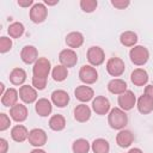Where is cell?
Returning a JSON list of instances; mask_svg holds the SVG:
<instances>
[{"instance_id": "6da1fadb", "label": "cell", "mask_w": 153, "mask_h": 153, "mask_svg": "<svg viewBox=\"0 0 153 153\" xmlns=\"http://www.w3.org/2000/svg\"><path fill=\"white\" fill-rule=\"evenodd\" d=\"M108 123L112 129L122 130L128 123V116L121 108H114L108 115Z\"/></svg>"}, {"instance_id": "7a4b0ae2", "label": "cell", "mask_w": 153, "mask_h": 153, "mask_svg": "<svg viewBox=\"0 0 153 153\" xmlns=\"http://www.w3.org/2000/svg\"><path fill=\"white\" fill-rule=\"evenodd\" d=\"M130 61L136 66H143L149 59V51L143 45H135L129 51Z\"/></svg>"}, {"instance_id": "3957f363", "label": "cell", "mask_w": 153, "mask_h": 153, "mask_svg": "<svg viewBox=\"0 0 153 153\" xmlns=\"http://www.w3.org/2000/svg\"><path fill=\"white\" fill-rule=\"evenodd\" d=\"M50 69H51L50 61L47 57H38V60L33 63L32 67V76L47 79L50 73Z\"/></svg>"}, {"instance_id": "277c9868", "label": "cell", "mask_w": 153, "mask_h": 153, "mask_svg": "<svg viewBox=\"0 0 153 153\" xmlns=\"http://www.w3.org/2000/svg\"><path fill=\"white\" fill-rule=\"evenodd\" d=\"M79 79L85 85L94 84L98 80V72L91 65H84L79 71Z\"/></svg>"}, {"instance_id": "5b68a950", "label": "cell", "mask_w": 153, "mask_h": 153, "mask_svg": "<svg viewBox=\"0 0 153 153\" xmlns=\"http://www.w3.org/2000/svg\"><path fill=\"white\" fill-rule=\"evenodd\" d=\"M47 16H48V10L44 4L37 2V4H33V6L30 8V19L35 24L43 23Z\"/></svg>"}, {"instance_id": "8992f818", "label": "cell", "mask_w": 153, "mask_h": 153, "mask_svg": "<svg viewBox=\"0 0 153 153\" xmlns=\"http://www.w3.org/2000/svg\"><path fill=\"white\" fill-rule=\"evenodd\" d=\"M126 65L120 57H111L106 62V72L111 76H120L124 73Z\"/></svg>"}, {"instance_id": "52a82bcc", "label": "cell", "mask_w": 153, "mask_h": 153, "mask_svg": "<svg viewBox=\"0 0 153 153\" xmlns=\"http://www.w3.org/2000/svg\"><path fill=\"white\" fill-rule=\"evenodd\" d=\"M86 56H87V60L88 62L91 63V66H100L104 60H105V54H104V50L100 48V47H90L87 53H86Z\"/></svg>"}, {"instance_id": "ba28073f", "label": "cell", "mask_w": 153, "mask_h": 153, "mask_svg": "<svg viewBox=\"0 0 153 153\" xmlns=\"http://www.w3.org/2000/svg\"><path fill=\"white\" fill-rule=\"evenodd\" d=\"M118 105L123 111H129L134 108V105H136V97L134 94L133 91L127 90L126 92H123L122 94L118 96Z\"/></svg>"}, {"instance_id": "9c48e42d", "label": "cell", "mask_w": 153, "mask_h": 153, "mask_svg": "<svg viewBox=\"0 0 153 153\" xmlns=\"http://www.w3.org/2000/svg\"><path fill=\"white\" fill-rule=\"evenodd\" d=\"M59 60H60V63L62 66H65L66 68H71V67H74L76 65L78 55L73 49L68 48V49H63V50L60 51Z\"/></svg>"}, {"instance_id": "30bf717a", "label": "cell", "mask_w": 153, "mask_h": 153, "mask_svg": "<svg viewBox=\"0 0 153 153\" xmlns=\"http://www.w3.org/2000/svg\"><path fill=\"white\" fill-rule=\"evenodd\" d=\"M29 143L33 147H42L47 142V133L41 128H35L29 131Z\"/></svg>"}, {"instance_id": "8fae6325", "label": "cell", "mask_w": 153, "mask_h": 153, "mask_svg": "<svg viewBox=\"0 0 153 153\" xmlns=\"http://www.w3.org/2000/svg\"><path fill=\"white\" fill-rule=\"evenodd\" d=\"M19 98L25 103V104H32L37 102V91L33 86L29 85H23L19 88Z\"/></svg>"}, {"instance_id": "7c38bea8", "label": "cell", "mask_w": 153, "mask_h": 153, "mask_svg": "<svg viewBox=\"0 0 153 153\" xmlns=\"http://www.w3.org/2000/svg\"><path fill=\"white\" fill-rule=\"evenodd\" d=\"M92 110L97 115H106L110 111V102L104 96H97L92 102Z\"/></svg>"}, {"instance_id": "4fadbf2b", "label": "cell", "mask_w": 153, "mask_h": 153, "mask_svg": "<svg viewBox=\"0 0 153 153\" xmlns=\"http://www.w3.org/2000/svg\"><path fill=\"white\" fill-rule=\"evenodd\" d=\"M20 59L24 63L31 65L38 60V51L33 45H25L20 51Z\"/></svg>"}, {"instance_id": "5bb4252c", "label": "cell", "mask_w": 153, "mask_h": 153, "mask_svg": "<svg viewBox=\"0 0 153 153\" xmlns=\"http://www.w3.org/2000/svg\"><path fill=\"white\" fill-rule=\"evenodd\" d=\"M27 108L23 104H16L14 106L10 108V116L16 122H24L27 118Z\"/></svg>"}, {"instance_id": "9a60e30c", "label": "cell", "mask_w": 153, "mask_h": 153, "mask_svg": "<svg viewBox=\"0 0 153 153\" xmlns=\"http://www.w3.org/2000/svg\"><path fill=\"white\" fill-rule=\"evenodd\" d=\"M136 106H137V110L140 114L147 115L153 111V99L146 94H142L136 100Z\"/></svg>"}, {"instance_id": "2e32d148", "label": "cell", "mask_w": 153, "mask_h": 153, "mask_svg": "<svg viewBox=\"0 0 153 153\" xmlns=\"http://www.w3.org/2000/svg\"><path fill=\"white\" fill-rule=\"evenodd\" d=\"M74 94H75V98L78 100L85 103V102H88L93 98L94 92L90 86L80 85V86H76V88L74 90Z\"/></svg>"}, {"instance_id": "e0dca14e", "label": "cell", "mask_w": 153, "mask_h": 153, "mask_svg": "<svg viewBox=\"0 0 153 153\" xmlns=\"http://www.w3.org/2000/svg\"><path fill=\"white\" fill-rule=\"evenodd\" d=\"M18 97H19V92H18L16 88H13V87L7 88L6 92L1 96V104H2L4 106L12 108V106H14L16 104H18V103H17Z\"/></svg>"}, {"instance_id": "ac0fdd59", "label": "cell", "mask_w": 153, "mask_h": 153, "mask_svg": "<svg viewBox=\"0 0 153 153\" xmlns=\"http://www.w3.org/2000/svg\"><path fill=\"white\" fill-rule=\"evenodd\" d=\"M134 141V134L130 130L127 129H122L118 131V134L116 135V143L122 147V148H127L129 147Z\"/></svg>"}, {"instance_id": "d6986e66", "label": "cell", "mask_w": 153, "mask_h": 153, "mask_svg": "<svg viewBox=\"0 0 153 153\" xmlns=\"http://www.w3.org/2000/svg\"><path fill=\"white\" fill-rule=\"evenodd\" d=\"M51 103L57 108H65L69 103V94L63 90H55L51 93Z\"/></svg>"}, {"instance_id": "ffe728a7", "label": "cell", "mask_w": 153, "mask_h": 153, "mask_svg": "<svg viewBox=\"0 0 153 153\" xmlns=\"http://www.w3.org/2000/svg\"><path fill=\"white\" fill-rule=\"evenodd\" d=\"M35 110L39 116L47 117L51 114V110H53L51 102L48 100L47 98H39L35 104Z\"/></svg>"}, {"instance_id": "44dd1931", "label": "cell", "mask_w": 153, "mask_h": 153, "mask_svg": "<svg viewBox=\"0 0 153 153\" xmlns=\"http://www.w3.org/2000/svg\"><path fill=\"white\" fill-rule=\"evenodd\" d=\"M130 80L135 86H145L148 81V74L143 68H136L131 72Z\"/></svg>"}, {"instance_id": "7402d4cb", "label": "cell", "mask_w": 153, "mask_h": 153, "mask_svg": "<svg viewBox=\"0 0 153 153\" xmlns=\"http://www.w3.org/2000/svg\"><path fill=\"white\" fill-rule=\"evenodd\" d=\"M91 117V109L86 104H79L74 108V118L78 122H86Z\"/></svg>"}, {"instance_id": "603a6c76", "label": "cell", "mask_w": 153, "mask_h": 153, "mask_svg": "<svg viewBox=\"0 0 153 153\" xmlns=\"http://www.w3.org/2000/svg\"><path fill=\"white\" fill-rule=\"evenodd\" d=\"M84 43V36L81 32L79 31H73L69 32L66 36V44L69 47V49H74V48H79L81 47Z\"/></svg>"}, {"instance_id": "cb8c5ba5", "label": "cell", "mask_w": 153, "mask_h": 153, "mask_svg": "<svg viewBox=\"0 0 153 153\" xmlns=\"http://www.w3.org/2000/svg\"><path fill=\"white\" fill-rule=\"evenodd\" d=\"M11 137L16 141V142H23L25 140H27L29 137V131L26 129L25 126L23 124H17L11 129Z\"/></svg>"}, {"instance_id": "d4e9b609", "label": "cell", "mask_w": 153, "mask_h": 153, "mask_svg": "<svg viewBox=\"0 0 153 153\" xmlns=\"http://www.w3.org/2000/svg\"><path fill=\"white\" fill-rule=\"evenodd\" d=\"M108 90L112 94H122L127 91V82L122 79H112L108 84Z\"/></svg>"}, {"instance_id": "484cf974", "label": "cell", "mask_w": 153, "mask_h": 153, "mask_svg": "<svg viewBox=\"0 0 153 153\" xmlns=\"http://www.w3.org/2000/svg\"><path fill=\"white\" fill-rule=\"evenodd\" d=\"M26 80V72L23 68H13L10 73V81L13 85H23Z\"/></svg>"}, {"instance_id": "4316f807", "label": "cell", "mask_w": 153, "mask_h": 153, "mask_svg": "<svg viewBox=\"0 0 153 153\" xmlns=\"http://www.w3.org/2000/svg\"><path fill=\"white\" fill-rule=\"evenodd\" d=\"M66 127V120L62 115L60 114H56V115H53L49 120V128L54 131H61L63 130Z\"/></svg>"}, {"instance_id": "83f0119b", "label": "cell", "mask_w": 153, "mask_h": 153, "mask_svg": "<svg viewBox=\"0 0 153 153\" xmlns=\"http://www.w3.org/2000/svg\"><path fill=\"white\" fill-rule=\"evenodd\" d=\"M120 42L124 47H135L137 42V35L134 31H124L120 36Z\"/></svg>"}, {"instance_id": "f1b7e54d", "label": "cell", "mask_w": 153, "mask_h": 153, "mask_svg": "<svg viewBox=\"0 0 153 153\" xmlns=\"http://www.w3.org/2000/svg\"><path fill=\"white\" fill-rule=\"evenodd\" d=\"M91 148H92L93 153H109L110 145L105 139L99 137V139L93 140V142L91 145Z\"/></svg>"}, {"instance_id": "f546056e", "label": "cell", "mask_w": 153, "mask_h": 153, "mask_svg": "<svg viewBox=\"0 0 153 153\" xmlns=\"http://www.w3.org/2000/svg\"><path fill=\"white\" fill-rule=\"evenodd\" d=\"M51 76H53V79L55 81L61 82V81H63V80L67 79V76H68V68H66L62 65H57V66H55L53 68Z\"/></svg>"}, {"instance_id": "4dcf8cb0", "label": "cell", "mask_w": 153, "mask_h": 153, "mask_svg": "<svg viewBox=\"0 0 153 153\" xmlns=\"http://www.w3.org/2000/svg\"><path fill=\"white\" fill-rule=\"evenodd\" d=\"M90 148H91L90 142L86 139H78L72 145L73 153H88Z\"/></svg>"}, {"instance_id": "1f68e13d", "label": "cell", "mask_w": 153, "mask_h": 153, "mask_svg": "<svg viewBox=\"0 0 153 153\" xmlns=\"http://www.w3.org/2000/svg\"><path fill=\"white\" fill-rule=\"evenodd\" d=\"M24 30H25V27H24V25L22 23L14 22V23L10 24V26L7 29V32H8L10 37H12V38H19L24 33Z\"/></svg>"}, {"instance_id": "d6a6232c", "label": "cell", "mask_w": 153, "mask_h": 153, "mask_svg": "<svg viewBox=\"0 0 153 153\" xmlns=\"http://www.w3.org/2000/svg\"><path fill=\"white\" fill-rule=\"evenodd\" d=\"M97 5H98L97 0H81L80 1V7L86 13L93 12L97 8Z\"/></svg>"}, {"instance_id": "836d02e7", "label": "cell", "mask_w": 153, "mask_h": 153, "mask_svg": "<svg viewBox=\"0 0 153 153\" xmlns=\"http://www.w3.org/2000/svg\"><path fill=\"white\" fill-rule=\"evenodd\" d=\"M12 48V39L8 38V37H0V53L1 54H5L7 51H10Z\"/></svg>"}, {"instance_id": "e575fe53", "label": "cell", "mask_w": 153, "mask_h": 153, "mask_svg": "<svg viewBox=\"0 0 153 153\" xmlns=\"http://www.w3.org/2000/svg\"><path fill=\"white\" fill-rule=\"evenodd\" d=\"M32 86H33L36 90H44L45 86H47V79L32 76Z\"/></svg>"}, {"instance_id": "d590c367", "label": "cell", "mask_w": 153, "mask_h": 153, "mask_svg": "<svg viewBox=\"0 0 153 153\" xmlns=\"http://www.w3.org/2000/svg\"><path fill=\"white\" fill-rule=\"evenodd\" d=\"M10 126H11V120H10V117H8L6 114L1 112V114H0V130L4 131V130H6V129H8Z\"/></svg>"}, {"instance_id": "8d00e7d4", "label": "cell", "mask_w": 153, "mask_h": 153, "mask_svg": "<svg viewBox=\"0 0 153 153\" xmlns=\"http://www.w3.org/2000/svg\"><path fill=\"white\" fill-rule=\"evenodd\" d=\"M130 1L129 0H111V5L115 7V8H118V10H124L129 6Z\"/></svg>"}, {"instance_id": "74e56055", "label": "cell", "mask_w": 153, "mask_h": 153, "mask_svg": "<svg viewBox=\"0 0 153 153\" xmlns=\"http://www.w3.org/2000/svg\"><path fill=\"white\" fill-rule=\"evenodd\" d=\"M7 149H8V142L1 137L0 139V153H7Z\"/></svg>"}, {"instance_id": "f35d334b", "label": "cell", "mask_w": 153, "mask_h": 153, "mask_svg": "<svg viewBox=\"0 0 153 153\" xmlns=\"http://www.w3.org/2000/svg\"><path fill=\"white\" fill-rule=\"evenodd\" d=\"M18 5L20 7H29V6H33V1L32 0H18Z\"/></svg>"}, {"instance_id": "ab89813d", "label": "cell", "mask_w": 153, "mask_h": 153, "mask_svg": "<svg viewBox=\"0 0 153 153\" xmlns=\"http://www.w3.org/2000/svg\"><path fill=\"white\" fill-rule=\"evenodd\" d=\"M143 94H146V96H148V97H151L153 99V84L152 85H147L145 87V93Z\"/></svg>"}, {"instance_id": "60d3db41", "label": "cell", "mask_w": 153, "mask_h": 153, "mask_svg": "<svg viewBox=\"0 0 153 153\" xmlns=\"http://www.w3.org/2000/svg\"><path fill=\"white\" fill-rule=\"evenodd\" d=\"M128 153H143L140 148H137V147H134V148H130L129 151H128Z\"/></svg>"}, {"instance_id": "b9f144b4", "label": "cell", "mask_w": 153, "mask_h": 153, "mask_svg": "<svg viewBox=\"0 0 153 153\" xmlns=\"http://www.w3.org/2000/svg\"><path fill=\"white\" fill-rule=\"evenodd\" d=\"M44 4H45V5H48V6H54V5L59 4V0H55V1H49V0H45V1H44Z\"/></svg>"}, {"instance_id": "7bdbcfd3", "label": "cell", "mask_w": 153, "mask_h": 153, "mask_svg": "<svg viewBox=\"0 0 153 153\" xmlns=\"http://www.w3.org/2000/svg\"><path fill=\"white\" fill-rule=\"evenodd\" d=\"M30 153H47V152L43 151V149H41V148H35V149H32Z\"/></svg>"}, {"instance_id": "ee69618b", "label": "cell", "mask_w": 153, "mask_h": 153, "mask_svg": "<svg viewBox=\"0 0 153 153\" xmlns=\"http://www.w3.org/2000/svg\"><path fill=\"white\" fill-rule=\"evenodd\" d=\"M5 92H6V91H5V85L1 82V84H0V96H2Z\"/></svg>"}]
</instances>
